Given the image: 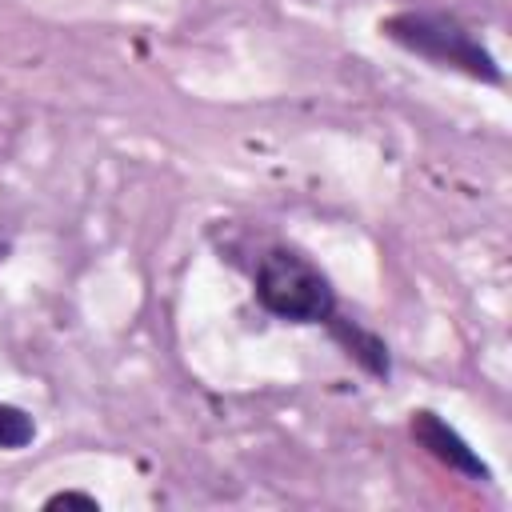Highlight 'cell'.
<instances>
[{
  "label": "cell",
  "instance_id": "1",
  "mask_svg": "<svg viewBox=\"0 0 512 512\" xmlns=\"http://www.w3.org/2000/svg\"><path fill=\"white\" fill-rule=\"evenodd\" d=\"M376 32L404 48L408 56H420L436 68H448V72H460L476 84H492L500 88L504 84V68L496 64L492 48L452 12H440V8H400L392 16H384L376 24Z\"/></svg>",
  "mask_w": 512,
  "mask_h": 512
},
{
  "label": "cell",
  "instance_id": "2",
  "mask_svg": "<svg viewBox=\"0 0 512 512\" xmlns=\"http://www.w3.org/2000/svg\"><path fill=\"white\" fill-rule=\"evenodd\" d=\"M252 300L272 320L296 328H324L340 312L328 272L292 244H272L260 252L252 268Z\"/></svg>",
  "mask_w": 512,
  "mask_h": 512
},
{
  "label": "cell",
  "instance_id": "3",
  "mask_svg": "<svg viewBox=\"0 0 512 512\" xmlns=\"http://www.w3.org/2000/svg\"><path fill=\"white\" fill-rule=\"evenodd\" d=\"M408 432H412V440H416L436 464H444L448 472H456V476H464V480H476V484H492L488 460H484L440 412L416 408L412 420H408Z\"/></svg>",
  "mask_w": 512,
  "mask_h": 512
},
{
  "label": "cell",
  "instance_id": "4",
  "mask_svg": "<svg viewBox=\"0 0 512 512\" xmlns=\"http://www.w3.org/2000/svg\"><path fill=\"white\" fill-rule=\"evenodd\" d=\"M324 332H328V340H332L364 376H372V380H380V384L392 380V352H388V344H384L380 332L364 328V324L352 320L348 312H336V316L324 324Z\"/></svg>",
  "mask_w": 512,
  "mask_h": 512
},
{
  "label": "cell",
  "instance_id": "5",
  "mask_svg": "<svg viewBox=\"0 0 512 512\" xmlns=\"http://www.w3.org/2000/svg\"><path fill=\"white\" fill-rule=\"evenodd\" d=\"M36 440V416L20 404L0 400V452H20Z\"/></svg>",
  "mask_w": 512,
  "mask_h": 512
},
{
  "label": "cell",
  "instance_id": "6",
  "mask_svg": "<svg viewBox=\"0 0 512 512\" xmlns=\"http://www.w3.org/2000/svg\"><path fill=\"white\" fill-rule=\"evenodd\" d=\"M60 504H80V508H92V512L100 508V500H96L92 492H72V488H68V492H52V496L44 500V508H60Z\"/></svg>",
  "mask_w": 512,
  "mask_h": 512
},
{
  "label": "cell",
  "instance_id": "7",
  "mask_svg": "<svg viewBox=\"0 0 512 512\" xmlns=\"http://www.w3.org/2000/svg\"><path fill=\"white\" fill-rule=\"evenodd\" d=\"M4 260H8V244L0 240V264H4Z\"/></svg>",
  "mask_w": 512,
  "mask_h": 512
}]
</instances>
